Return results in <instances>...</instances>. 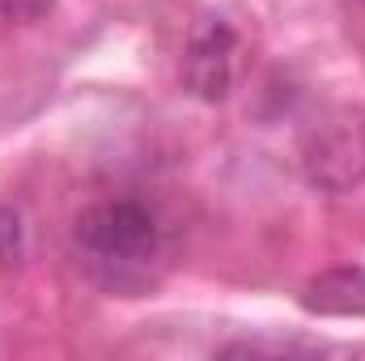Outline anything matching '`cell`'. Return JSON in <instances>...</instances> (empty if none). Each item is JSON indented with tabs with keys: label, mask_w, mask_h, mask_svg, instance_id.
I'll return each instance as SVG.
<instances>
[{
	"label": "cell",
	"mask_w": 365,
	"mask_h": 361,
	"mask_svg": "<svg viewBox=\"0 0 365 361\" xmlns=\"http://www.w3.org/2000/svg\"><path fill=\"white\" fill-rule=\"evenodd\" d=\"M26 260V234H21V217L17 208L0 204V272H17Z\"/></svg>",
	"instance_id": "5b68a950"
},
{
	"label": "cell",
	"mask_w": 365,
	"mask_h": 361,
	"mask_svg": "<svg viewBox=\"0 0 365 361\" xmlns=\"http://www.w3.org/2000/svg\"><path fill=\"white\" fill-rule=\"evenodd\" d=\"M56 9V0H0V30L4 26H30L38 17H47Z\"/></svg>",
	"instance_id": "8992f818"
},
{
	"label": "cell",
	"mask_w": 365,
	"mask_h": 361,
	"mask_svg": "<svg viewBox=\"0 0 365 361\" xmlns=\"http://www.w3.org/2000/svg\"><path fill=\"white\" fill-rule=\"evenodd\" d=\"M234 51H238L234 26L221 17H200L187 34L179 60L182 90L200 102H225V93L234 86Z\"/></svg>",
	"instance_id": "3957f363"
},
{
	"label": "cell",
	"mask_w": 365,
	"mask_h": 361,
	"mask_svg": "<svg viewBox=\"0 0 365 361\" xmlns=\"http://www.w3.org/2000/svg\"><path fill=\"white\" fill-rule=\"evenodd\" d=\"M302 175L323 195H349L365 183V106H331L302 136Z\"/></svg>",
	"instance_id": "7a4b0ae2"
},
{
	"label": "cell",
	"mask_w": 365,
	"mask_h": 361,
	"mask_svg": "<svg viewBox=\"0 0 365 361\" xmlns=\"http://www.w3.org/2000/svg\"><path fill=\"white\" fill-rule=\"evenodd\" d=\"M302 310H310V315H365V268L344 264V268L319 272L302 289Z\"/></svg>",
	"instance_id": "277c9868"
},
{
	"label": "cell",
	"mask_w": 365,
	"mask_h": 361,
	"mask_svg": "<svg viewBox=\"0 0 365 361\" xmlns=\"http://www.w3.org/2000/svg\"><path fill=\"white\" fill-rule=\"evenodd\" d=\"M73 251L102 289L136 293L162 255V225L140 200H93L73 217Z\"/></svg>",
	"instance_id": "6da1fadb"
}]
</instances>
